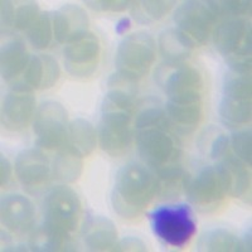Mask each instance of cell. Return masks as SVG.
<instances>
[{"label": "cell", "mask_w": 252, "mask_h": 252, "mask_svg": "<svg viewBox=\"0 0 252 252\" xmlns=\"http://www.w3.org/2000/svg\"><path fill=\"white\" fill-rule=\"evenodd\" d=\"M81 203L72 189L58 187L44 199L43 240L44 246L53 251L68 250L78 228Z\"/></svg>", "instance_id": "cell-1"}, {"label": "cell", "mask_w": 252, "mask_h": 252, "mask_svg": "<svg viewBox=\"0 0 252 252\" xmlns=\"http://www.w3.org/2000/svg\"><path fill=\"white\" fill-rule=\"evenodd\" d=\"M154 175L138 164L125 165L116 175L112 193L115 211L125 218L138 217L158 192Z\"/></svg>", "instance_id": "cell-2"}, {"label": "cell", "mask_w": 252, "mask_h": 252, "mask_svg": "<svg viewBox=\"0 0 252 252\" xmlns=\"http://www.w3.org/2000/svg\"><path fill=\"white\" fill-rule=\"evenodd\" d=\"M139 150L145 163L168 183L179 182L183 175L179 164L181 152L166 129H144L138 136Z\"/></svg>", "instance_id": "cell-3"}, {"label": "cell", "mask_w": 252, "mask_h": 252, "mask_svg": "<svg viewBox=\"0 0 252 252\" xmlns=\"http://www.w3.org/2000/svg\"><path fill=\"white\" fill-rule=\"evenodd\" d=\"M216 46L235 72L251 69V27L244 18H226L216 27Z\"/></svg>", "instance_id": "cell-4"}, {"label": "cell", "mask_w": 252, "mask_h": 252, "mask_svg": "<svg viewBox=\"0 0 252 252\" xmlns=\"http://www.w3.org/2000/svg\"><path fill=\"white\" fill-rule=\"evenodd\" d=\"M155 56L157 46L152 35L144 32L127 35L116 52V75L127 82L140 80L148 75L155 61Z\"/></svg>", "instance_id": "cell-5"}, {"label": "cell", "mask_w": 252, "mask_h": 252, "mask_svg": "<svg viewBox=\"0 0 252 252\" xmlns=\"http://www.w3.org/2000/svg\"><path fill=\"white\" fill-rule=\"evenodd\" d=\"M220 18L218 1H188L177 9L174 20L178 31L195 47L206 43Z\"/></svg>", "instance_id": "cell-6"}, {"label": "cell", "mask_w": 252, "mask_h": 252, "mask_svg": "<svg viewBox=\"0 0 252 252\" xmlns=\"http://www.w3.org/2000/svg\"><path fill=\"white\" fill-rule=\"evenodd\" d=\"M154 233L165 244L182 247L195 233V220L192 211L186 204L163 206L150 213Z\"/></svg>", "instance_id": "cell-7"}, {"label": "cell", "mask_w": 252, "mask_h": 252, "mask_svg": "<svg viewBox=\"0 0 252 252\" xmlns=\"http://www.w3.org/2000/svg\"><path fill=\"white\" fill-rule=\"evenodd\" d=\"M232 190V177L224 165L208 166L187 186L189 199L204 209H215Z\"/></svg>", "instance_id": "cell-8"}, {"label": "cell", "mask_w": 252, "mask_h": 252, "mask_svg": "<svg viewBox=\"0 0 252 252\" xmlns=\"http://www.w3.org/2000/svg\"><path fill=\"white\" fill-rule=\"evenodd\" d=\"M220 118L227 125L237 127L251 120V81L244 73H229L224 81Z\"/></svg>", "instance_id": "cell-9"}, {"label": "cell", "mask_w": 252, "mask_h": 252, "mask_svg": "<svg viewBox=\"0 0 252 252\" xmlns=\"http://www.w3.org/2000/svg\"><path fill=\"white\" fill-rule=\"evenodd\" d=\"M34 134L37 145L48 150H60L68 141L67 112L60 103H42L35 115Z\"/></svg>", "instance_id": "cell-10"}, {"label": "cell", "mask_w": 252, "mask_h": 252, "mask_svg": "<svg viewBox=\"0 0 252 252\" xmlns=\"http://www.w3.org/2000/svg\"><path fill=\"white\" fill-rule=\"evenodd\" d=\"M132 112L119 109H102L100 123V144L107 154L118 157L123 154L131 141Z\"/></svg>", "instance_id": "cell-11"}, {"label": "cell", "mask_w": 252, "mask_h": 252, "mask_svg": "<svg viewBox=\"0 0 252 252\" xmlns=\"http://www.w3.org/2000/svg\"><path fill=\"white\" fill-rule=\"evenodd\" d=\"M165 92L169 96V103L193 105L202 103L203 78L199 71L190 66L179 64L165 78Z\"/></svg>", "instance_id": "cell-12"}, {"label": "cell", "mask_w": 252, "mask_h": 252, "mask_svg": "<svg viewBox=\"0 0 252 252\" xmlns=\"http://www.w3.org/2000/svg\"><path fill=\"white\" fill-rule=\"evenodd\" d=\"M64 63L71 75L86 77L92 75L100 58V44L97 37L87 33L81 39L67 44L64 48Z\"/></svg>", "instance_id": "cell-13"}, {"label": "cell", "mask_w": 252, "mask_h": 252, "mask_svg": "<svg viewBox=\"0 0 252 252\" xmlns=\"http://www.w3.org/2000/svg\"><path fill=\"white\" fill-rule=\"evenodd\" d=\"M18 179L29 190L42 189L52 177V165L40 149L31 148L20 153L15 161Z\"/></svg>", "instance_id": "cell-14"}, {"label": "cell", "mask_w": 252, "mask_h": 252, "mask_svg": "<svg viewBox=\"0 0 252 252\" xmlns=\"http://www.w3.org/2000/svg\"><path fill=\"white\" fill-rule=\"evenodd\" d=\"M53 33L56 39L63 44L81 39L90 33L89 17L82 8L77 5H64L55 13L53 17Z\"/></svg>", "instance_id": "cell-15"}, {"label": "cell", "mask_w": 252, "mask_h": 252, "mask_svg": "<svg viewBox=\"0 0 252 252\" xmlns=\"http://www.w3.org/2000/svg\"><path fill=\"white\" fill-rule=\"evenodd\" d=\"M35 101L28 90L14 89L9 92L3 101L1 120L3 125L9 130H22L28 126L33 118Z\"/></svg>", "instance_id": "cell-16"}, {"label": "cell", "mask_w": 252, "mask_h": 252, "mask_svg": "<svg viewBox=\"0 0 252 252\" xmlns=\"http://www.w3.org/2000/svg\"><path fill=\"white\" fill-rule=\"evenodd\" d=\"M1 222L9 232L24 235L34 226V207L23 195H9L1 203Z\"/></svg>", "instance_id": "cell-17"}, {"label": "cell", "mask_w": 252, "mask_h": 252, "mask_svg": "<svg viewBox=\"0 0 252 252\" xmlns=\"http://www.w3.org/2000/svg\"><path fill=\"white\" fill-rule=\"evenodd\" d=\"M60 77V67L51 56H34L29 61L23 73V82L15 89H49Z\"/></svg>", "instance_id": "cell-18"}, {"label": "cell", "mask_w": 252, "mask_h": 252, "mask_svg": "<svg viewBox=\"0 0 252 252\" xmlns=\"http://www.w3.org/2000/svg\"><path fill=\"white\" fill-rule=\"evenodd\" d=\"M118 232L111 220L103 217H92L85 227V242L92 250L106 251L116 246Z\"/></svg>", "instance_id": "cell-19"}, {"label": "cell", "mask_w": 252, "mask_h": 252, "mask_svg": "<svg viewBox=\"0 0 252 252\" xmlns=\"http://www.w3.org/2000/svg\"><path fill=\"white\" fill-rule=\"evenodd\" d=\"M193 44L178 29H168L159 37V48L168 63L179 66L190 56Z\"/></svg>", "instance_id": "cell-20"}, {"label": "cell", "mask_w": 252, "mask_h": 252, "mask_svg": "<svg viewBox=\"0 0 252 252\" xmlns=\"http://www.w3.org/2000/svg\"><path fill=\"white\" fill-rule=\"evenodd\" d=\"M29 58L26 46L19 40H13L5 44L1 51V75L6 81L12 82L20 73H24Z\"/></svg>", "instance_id": "cell-21"}, {"label": "cell", "mask_w": 252, "mask_h": 252, "mask_svg": "<svg viewBox=\"0 0 252 252\" xmlns=\"http://www.w3.org/2000/svg\"><path fill=\"white\" fill-rule=\"evenodd\" d=\"M97 143V135L94 126L86 120L77 119L68 126V141L67 145L80 157H87L92 153Z\"/></svg>", "instance_id": "cell-22"}, {"label": "cell", "mask_w": 252, "mask_h": 252, "mask_svg": "<svg viewBox=\"0 0 252 252\" xmlns=\"http://www.w3.org/2000/svg\"><path fill=\"white\" fill-rule=\"evenodd\" d=\"M82 169V157L64 145L57 150L55 160L52 163V177L61 182L76 181Z\"/></svg>", "instance_id": "cell-23"}, {"label": "cell", "mask_w": 252, "mask_h": 252, "mask_svg": "<svg viewBox=\"0 0 252 252\" xmlns=\"http://www.w3.org/2000/svg\"><path fill=\"white\" fill-rule=\"evenodd\" d=\"M174 1H143L135 3L134 17L141 22L148 23L153 20H158L166 15L172 10Z\"/></svg>", "instance_id": "cell-24"}, {"label": "cell", "mask_w": 252, "mask_h": 252, "mask_svg": "<svg viewBox=\"0 0 252 252\" xmlns=\"http://www.w3.org/2000/svg\"><path fill=\"white\" fill-rule=\"evenodd\" d=\"M26 35L35 48H46L48 47L52 38V24L48 14L40 13L39 17L35 19V22L27 29Z\"/></svg>", "instance_id": "cell-25"}, {"label": "cell", "mask_w": 252, "mask_h": 252, "mask_svg": "<svg viewBox=\"0 0 252 252\" xmlns=\"http://www.w3.org/2000/svg\"><path fill=\"white\" fill-rule=\"evenodd\" d=\"M168 112L170 118L179 125L195 126L203 116V107L202 103H193V105L168 103Z\"/></svg>", "instance_id": "cell-26"}, {"label": "cell", "mask_w": 252, "mask_h": 252, "mask_svg": "<svg viewBox=\"0 0 252 252\" xmlns=\"http://www.w3.org/2000/svg\"><path fill=\"white\" fill-rule=\"evenodd\" d=\"M207 249L212 251H244L245 245L236 236L224 231H217L209 236Z\"/></svg>", "instance_id": "cell-27"}, {"label": "cell", "mask_w": 252, "mask_h": 252, "mask_svg": "<svg viewBox=\"0 0 252 252\" xmlns=\"http://www.w3.org/2000/svg\"><path fill=\"white\" fill-rule=\"evenodd\" d=\"M231 148L242 163L251 165V134L249 131H240L233 135Z\"/></svg>", "instance_id": "cell-28"}, {"label": "cell", "mask_w": 252, "mask_h": 252, "mask_svg": "<svg viewBox=\"0 0 252 252\" xmlns=\"http://www.w3.org/2000/svg\"><path fill=\"white\" fill-rule=\"evenodd\" d=\"M168 120L160 109H148L139 115L136 120V126L140 129H152V127H160L166 129Z\"/></svg>", "instance_id": "cell-29"}, {"label": "cell", "mask_w": 252, "mask_h": 252, "mask_svg": "<svg viewBox=\"0 0 252 252\" xmlns=\"http://www.w3.org/2000/svg\"><path fill=\"white\" fill-rule=\"evenodd\" d=\"M40 10L34 4H26L17 9L15 12L14 27L22 32H26L32 24L34 23L35 19L40 15Z\"/></svg>", "instance_id": "cell-30"}, {"label": "cell", "mask_w": 252, "mask_h": 252, "mask_svg": "<svg viewBox=\"0 0 252 252\" xmlns=\"http://www.w3.org/2000/svg\"><path fill=\"white\" fill-rule=\"evenodd\" d=\"M132 1L126 0H97V1H87V5L98 12H124L129 8Z\"/></svg>", "instance_id": "cell-31"}, {"label": "cell", "mask_w": 252, "mask_h": 252, "mask_svg": "<svg viewBox=\"0 0 252 252\" xmlns=\"http://www.w3.org/2000/svg\"><path fill=\"white\" fill-rule=\"evenodd\" d=\"M15 9L9 1H1V24L3 29H9L14 26Z\"/></svg>", "instance_id": "cell-32"}, {"label": "cell", "mask_w": 252, "mask_h": 252, "mask_svg": "<svg viewBox=\"0 0 252 252\" xmlns=\"http://www.w3.org/2000/svg\"><path fill=\"white\" fill-rule=\"evenodd\" d=\"M12 178V173H10V165L6 160H1V186L5 187L8 184L9 179Z\"/></svg>", "instance_id": "cell-33"}, {"label": "cell", "mask_w": 252, "mask_h": 252, "mask_svg": "<svg viewBox=\"0 0 252 252\" xmlns=\"http://www.w3.org/2000/svg\"><path fill=\"white\" fill-rule=\"evenodd\" d=\"M129 28H130V19L129 18H123V19L118 23V26H116V33H119V34H124V33H126V31H127Z\"/></svg>", "instance_id": "cell-34"}]
</instances>
